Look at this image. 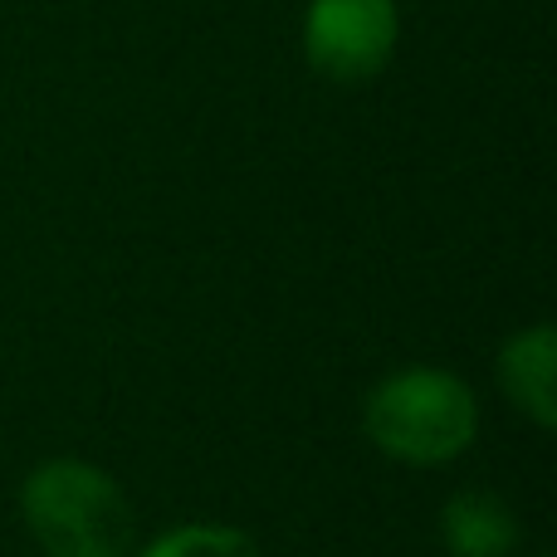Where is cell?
<instances>
[{"label":"cell","instance_id":"5b68a950","mask_svg":"<svg viewBox=\"0 0 557 557\" xmlns=\"http://www.w3.org/2000/svg\"><path fill=\"white\" fill-rule=\"evenodd\" d=\"M441 539L455 557H509L519 548V513L490 490H460L441 509Z\"/></svg>","mask_w":557,"mask_h":557},{"label":"cell","instance_id":"277c9868","mask_svg":"<svg viewBox=\"0 0 557 557\" xmlns=\"http://www.w3.org/2000/svg\"><path fill=\"white\" fill-rule=\"evenodd\" d=\"M499 386L539 431L557 425V333L533 323L499 347Z\"/></svg>","mask_w":557,"mask_h":557},{"label":"cell","instance_id":"7a4b0ae2","mask_svg":"<svg viewBox=\"0 0 557 557\" xmlns=\"http://www.w3.org/2000/svg\"><path fill=\"white\" fill-rule=\"evenodd\" d=\"M20 513L49 557H123L133 548V504L88 460H45L20 484Z\"/></svg>","mask_w":557,"mask_h":557},{"label":"cell","instance_id":"6da1fadb","mask_svg":"<svg viewBox=\"0 0 557 557\" xmlns=\"http://www.w3.org/2000/svg\"><path fill=\"white\" fill-rule=\"evenodd\" d=\"M362 431L386 460L450 465L480 435V401L470 382L445 367H401L362 401Z\"/></svg>","mask_w":557,"mask_h":557},{"label":"cell","instance_id":"3957f363","mask_svg":"<svg viewBox=\"0 0 557 557\" xmlns=\"http://www.w3.org/2000/svg\"><path fill=\"white\" fill-rule=\"evenodd\" d=\"M401 15L396 0H308L304 54L318 78L367 84L396 54Z\"/></svg>","mask_w":557,"mask_h":557},{"label":"cell","instance_id":"8992f818","mask_svg":"<svg viewBox=\"0 0 557 557\" xmlns=\"http://www.w3.org/2000/svg\"><path fill=\"white\" fill-rule=\"evenodd\" d=\"M137 557H260V543L225 523H186V529H172L157 543H147Z\"/></svg>","mask_w":557,"mask_h":557},{"label":"cell","instance_id":"52a82bcc","mask_svg":"<svg viewBox=\"0 0 557 557\" xmlns=\"http://www.w3.org/2000/svg\"><path fill=\"white\" fill-rule=\"evenodd\" d=\"M539 557H548V553H539Z\"/></svg>","mask_w":557,"mask_h":557}]
</instances>
